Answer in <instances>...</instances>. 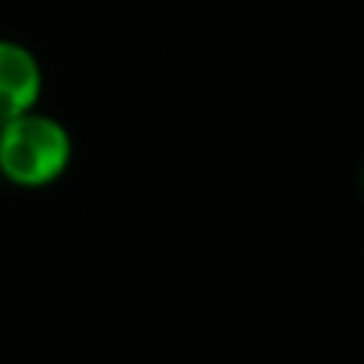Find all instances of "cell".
<instances>
[{
    "label": "cell",
    "mask_w": 364,
    "mask_h": 364,
    "mask_svg": "<svg viewBox=\"0 0 364 364\" xmlns=\"http://www.w3.org/2000/svg\"><path fill=\"white\" fill-rule=\"evenodd\" d=\"M71 162L68 131L46 117L26 111L0 125V173L17 188H46Z\"/></svg>",
    "instance_id": "obj_1"
},
{
    "label": "cell",
    "mask_w": 364,
    "mask_h": 364,
    "mask_svg": "<svg viewBox=\"0 0 364 364\" xmlns=\"http://www.w3.org/2000/svg\"><path fill=\"white\" fill-rule=\"evenodd\" d=\"M40 94V68L17 43H0V125L31 111Z\"/></svg>",
    "instance_id": "obj_2"
}]
</instances>
